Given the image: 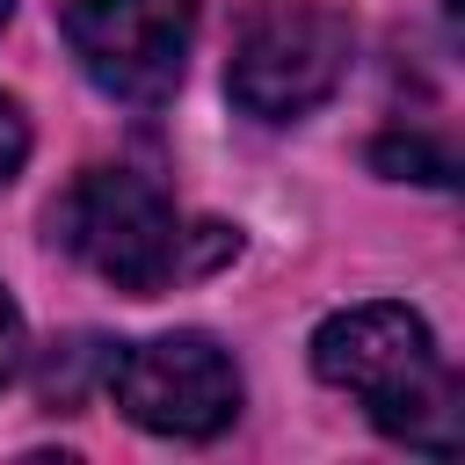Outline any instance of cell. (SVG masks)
Instances as JSON below:
<instances>
[{
	"mask_svg": "<svg viewBox=\"0 0 465 465\" xmlns=\"http://www.w3.org/2000/svg\"><path fill=\"white\" fill-rule=\"evenodd\" d=\"M312 371L327 385H341L349 400H363L371 429L407 443V450L450 458L458 436H465L458 371L443 363V349H436V334H429V320L414 305L371 298V305H349V312L320 320Z\"/></svg>",
	"mask_w": 465,
	"mask_h": 465,
	"instance_id": "obj_1",
	"label": "cell"
},
{
	"mask_svg": "<svg viewBox=\"0 0 465 465\" xmlns=\"http://www.w3.org/2000/svg\"><path fill=\"white\" fill-rule=\"evenodd\" d=\"M51 240L131 298H160L167 283H189L240 254L232 225H182L174 196L138 167H87L51 203Z\"/></svg>",
	"mask_w": 465,
	"mask_h": 465,
	"instance_id": "obj_2",
	"label": "cell"
},
{
	"mask_svg": "<svg viewBox=\"0 0 465 465\" xmlns=\"http://www.w3.org/2000/svg\"><path fill=\"white\" fill-rule=\"evenodd\" d=\"M349 58H356L349 15H334L320 0H269L232 36L225 94L262 124H291L349 80Z\"/></svg>",
	"mask_w": 465,
	"mask_h": 465,
	"instance_id": "obj_3",
	"label": "cell"
},
{
	"mask_svg": "<svg viewBox=\"0 0 465 465\" xmlns=\"http://www.w3.org/2000/svg\"><path fill=\"white\" fill-rule=\"evenodd\" d=\"M102 392L124 407V421L203 443L240 414V371L211 334H153V341H116L102 363Z\"/></svg>",
	"mask_w": 465,
	"mask_h": 465,
	"instance_id": "obj_4",
	"label": "cell"
},
{
	"mask_svg": "<svg viewBox=\"0 0 465 465\" xmlns=\"http://www.w3.org/2000/svg\"><path fill=\"white\" fill-rule=\"evenodd\" d=\"M58 36L109 102L160 109L182 87L196 44V0H65Z\"/></svg>",
	"mask_w": 465,
	"mask_h": 465,
	"instance_id": "obj_5",
	"label": "cell"
},
{
	"mask_svg": "<svg viewBox=\"0 0 465 465\" xmlns=\"http://www.w3.org/2000/svg\"><path fill=\"white\" fill-rule=\"evenodd\" d=\"M371 160H378V174H400V182H450L458 167H450V145L443 138H429V131H385L378 145H371Z\"/></svg>",
	"mask_w": 465,
	"mask_h": 465,
	"instance_id": "obj_6",
	"label": "cell"
},
{
	"mask_svg": "<svg viewBox=\"0 0 465 465\" xmlns=\"http://www.w3.org/2000/svg\"><path fill=\"white\" fill-rule=\"evenodd\" d=\"M22 160H29V116L15 94H0V189L22 174Z\"/></svg>",
	"mask_w": 465,
	"mask_h": 465,
	"instance_id": "obj_7",
	"label": "cell"
},
{
	"mask_svg": "<svg viewBox=\"0 0 465 465\" xmlns=\"http://www.w3.org/2000/svg\"><path fill=\"white\" fill-rule=\"evenodd\" d=\"M15 363H22V312H15V298L0 291V385L15 378Z\"/></svg>",
	"mask_w": 465,
	"mask_h": 465,
	"instance_id": "obj_8",
	"label": "cell"
},
{
	"mask_svg": "<svg viewBox=\"0 0 465 465\" xmlns=\"http://www.w3.org/2000/svg\"><path fill=\"white\" fill-rule=\"evenodd\" d=\"M7 7H15V0H0V22H7Z\"/></svg>",
	"mask_w": 465,
	"mask_h": 465,
	"instance_id": "obj_9",
	"label": "cell"
}]
</instances>
